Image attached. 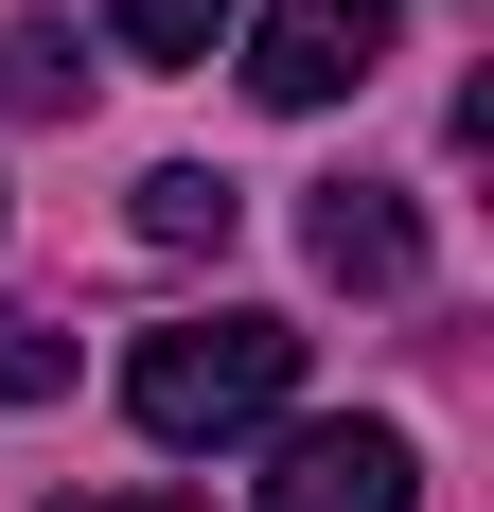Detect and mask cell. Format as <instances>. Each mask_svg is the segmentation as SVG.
Instances as JSON below:
<instances>
[{
	"label": "cell",
	"instance_id": "1",
	"mask_svg": "<svg viewBox=\"0 0 494 512\" xmlns=\"http://www.w3.org/2000/svg\"><path fill=\"white\" fill-rule=\"evenodd\" d=\"M283 389H300V318H265V301L159 318L124 354V424L142 442H247V424H283Z\"/></svg>",
	"mask_w": 494,
	"mask_h": 512
},
{
	"label": "cell",
	"instance_id": "2",
	"mask_svg": "<svg viewBox=\"0 0 494 512\" xmlns=\"http://www.w3.org/2000/svg\"><path fill=\"white\" fill-rule=\"evenodd\" d=\"M389 36H406V0H265L247 18V89L265 106H336V89L389 71Z\"/></svg>",
	"mask_w": 494,
	"mask_h": 512
},
{
	"label": "cell",
	"instance_id": "3",
	"mask_svg": "<svg viewBox=\"0 0 494 512\" xmlns=\"http://www.w3.org/2000/svg\"><path fill=\"white\" fill-rule=\"evenodd\" d=\"M265 512H424V460H406V424H283Z\"/></svg>",
	"mask_w": 494,
	"mask_h": 512
},
{
	"label": "cell",
	"instance_id": "4",
	"mask_svg": "<svg viewBox=\"0 0 494 512\" xmlns=\"http://www.w3.org/2000/svg\"><path fill=\"white\" fill-rule=\"evenodd\" d=\"M300 248H318V283H353V301H406V283H424V212H406L389 177H336V195L300 212Z\"/></svg>",
	"mask_w": 494,
	"mask_h": 512
},
{
	"label": "cell",
	"instance_id": "5",
	"mask_svg": "<svg viewBox=\"0 0 494 512\" xmlns=\"http://www.w3.org/2000/svg\"><path fill=\"white\" fill-rule=\"evenodd\" d=\"M230 230H247V195L212 177V159H159L142 177V248H230Z\"/></svg>",
	"mask_w": 494,
	"mask_h": 512
},
{
	"label": "cell",
	"instance_id": "6",
	"mask_svg": "<svg viewBox=\"0 0 494 512\" xmlns=\"http://www.w3.org/2000/svg\"><path fill=\"white\" fill-rule=\"evenodd\" d=\"M106 36L142 53V71H212L230 53V0H106Z\"/></svg>",
	"mask_w": 494,
	"mask_h": 512
},
{
	"label": "cell",
	"instance_id": "7",
	"mask_svg": "<svg viewBox=\"0 0 494 512\" xmlns=\"http://www.w3.org/2000/svg\"><path fill=\"white\" fill-rule=\"evenodd\" d=\"M0 124H71V36H0Z\"/></svg>",
	"mask_w": 494,
	"mask_h": 512
},
{
	"label": "cell",
	"instance_id": "8",
	"mask_svg": "<svg viewBox=\"0 0 494 512\" xmlns=\"http://www.w3.org/2000/svg\"><path fill=\"white\" fill-rule=\"evenodd\" d=\"M53 389H71V336L53 318H0V407H53Z\"/></svg>",
	"mask_w": 494,
	"mask_h": 512
},
{
	"label": "cell",
	"instance_id": "9",
	"mask_svg": "<svg viewBox=\"0 0 494 512\" xmlns=\"http://www.w3.org/2000/svg\"><path fill=\"white\" fill-rule=\"evenodd\" d=\"M71 512H195V495H71Z\"/></svg>",
	"mask_w": 494,
	"mask_h": 512
}]
</instances>
